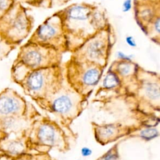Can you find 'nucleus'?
<instances>
[{"label":"nucleus","instance_id":"obj_1","mask_svg":"<svg viewBox=\"0 0 160 160\" xmlns=\"http://www.w3.org/2000/svg\"><path fill=\"white\" fill-rule=\"evenodd\" d=\"M56 12L61 18L70 53L110 23L106 11L92 3H72Z\"/></svg>","mask_w":160,"mask_h":160},{"label":"nucleus","instance_id":"obj_2","mask_svg":"<svg viewBox=\"0 0 160 160\" xmlns=\"http://www.w3.org/2000/svg\"><path fill=\"white\" fill-rule=\"evenodd\" d=\"M27 146L36 152L49 153L52 150L65 152L70 149L69 137L60 125L47 116L34 120L31 125Z\"/></svg>","mask_w":160,"mask_h":160},{"label":"nucleus","instance_id":"obj_3","mask_svg":"<svg viewBox=\"0 0 160 160\" xmlns=\"http://www.w3.org/2000/svg\"><path fill=\"white\" fill-rule=\"evenodd\" d=\"M86 101V99L73 90L64 79L57 91L36 102L41 108L53 114L63 127L69 128L82 112Z\"/></svg>","mask_w":160,"mask_h":160},{"label":"nucleus","instance_id":"obj_4","mask_svg":"<svg viewBox=\"0 0 160 160\" xmlns=\"http://www.w3.org/2000/svg\"><path fill=\"white\" fill-rule=\"evenodd\" d=\"M116 41L114 29L109 23L72 52L70 58L79 61L94 63L105 68Z\"/></svg>","mask_w":160,"mask_h":160},{"label":"nucleus","instance_id":"obj_5","mask_svg":"<svg viewBox=\"0 0 160 160\" xmlns=\"http://www.w3.org/2000/svg\"><path fill=\"white\" fill-rule=\"evenodd\" d=\"M62 69L67 84L87 99L98 84L105 68L94 63L70 58L64 63Z\"/></svg>","mask_w":160,"mask_h":160},{"label":"nucleus","instance_id":"obj_6","mask_svg":"<svg viewBox=\"0 0 160 160\" xmlns=\"http://www.w3.org/2000/svg\"><path fill=\"white\" fill-rule=\"evenodd\" d=\"M34 24V19L29 9L16 0L0 19V38L16 48L29 36Z\"/></svg>","mask_w":160,"mask_h":160},{"label":"nucleus","instance_id":"obj_7","mask_svg":"<svg viewBox=\"0 0 160 160\" xmlns=\"http://www.w3.org/2000/svg\"><path fill=\"white\" fill-rule=\"evenodd\" d=\"M64 80L61 65L29 71L21 82L24 91L36 102L57 91Z\"/></svg>","mask_w":160,"mask_h":160},{"label":"nucleus","instance_id":"obj_8","mask_svg":"<svg viewBox=\"0 0 160 160\" xmlns=\"http://www.w3.org/2000/svg\"><path fill=\"white\" fill-rule=\"evenodd\" d=\"M62 59V53L53 48L26 41L19 48L14 65L26 76L33 70L61 65Z\"/></svg>","mask_w":160,"mask_h":160},{"label":"nucleus","instance_id":"obj_9","mask_svg":"<svg viewBox=\"0 0 160 160\" xmlns=\"http://www.w3.org/2000/svg\"><path fill=\"white\" fill-rule=\"evenodd\" d=\"M159 76L154 72L145 70L138 66L137 71V84L130 96L137 98L140 112L150 114L154 111L159 112L160 102Z\"/></svg>","mask_w":160,"mask_h":160},{"label":"nucleus","instance_id":"obj_10","mask_svg":"<svg viewBox=\"0 0 160 160\" xmlns=\"http://www.w3.org/2000/svg\"><path fill=\"white\" fill-rule=\"evenodd\" d=\"M27 42L49 46L62 54L68 52L67 39L62 21L56 12L36 28Z\"/></svg>","mask_w":160,"mask_h":160},{"label":"nucleus","instance_id":"obj_11","mask_svg":"<svg viewBox=\"0 0 160 160\" xmlns=\"http://www.w3.org/2000/svg\"><path fill=\"white\" fill-rule=\"evenodd\" d=\"M138 66L129 58H119L114 61L109 68L119 78L126 94H131L136 88Z\"/></svg>","mask_w":160,"mask_h":160},{"label":"nucleus","instance_id":"obj_12","mask_svg":"<svg viewBox=\"0 0 160 160\" xmlns=\"http://www.w3.org/2000/svg\"><path fill=\"white\" fill-rule=\"evenodd\" d=\"M92 125L96 141L102 145L114 142L139 129L135 126H128L121 122L104 124L92 123Z\"/></svg>","mask_w":160,"mask_h":160},{"label":"nucleus","instance_id":"obj_13","mask_svg":"<svg viewBox=\"0 0 160 160\" xmlns=\"http://www.w3.org/2000/svg\"><path fill=\"white\" fill-rule=\"evenodd\" d=\"M135 20L142 31L160 18V0H132Z\"/></svg>","mask_w":160,"mask_h":160},{"label":"nucleus","instance_id":"obj_14","mask_svg":"<svg viewBox=\"0 0 160 160\" xmlns=\"http://www.w3.org/2000/svg\"><path fill=\"white\" fill-rule=\"evenodd\" d=\"M24 101L16 96L4 95L0 97V114H21L25 111Z\"/></svg>","mask_w":160,"mask_h":160},{"label":"nucleus","instance_id":"obj_15","mask_svg":"<svg viewBox=\"0 0 160 160\" xmlns=\"http://www.w3.org/2000/svg\"><path fill=\"white\" fill-rule=\"evenodd\" d=\"M103 88L107 90H115L120 92L121 82L117 76L111 70L108 69L103 81Z\"/></svg>","mask_w":160,"mask_h":160},{"label":"nucleus","instance_id":"obj_16","mask_svg":"<svg viewBox=\"0 0 160 160\" xmlns=\"http://www.w3.org/2000/svg\"><path fill=\"white\" fill-rule=\"evenodd\" d=\"M31 6L38 8L51 9V0H18Z\"/></svg>","mask_w":160,"mask_h":160},{"label":"nucleus","instance_id":"obj_17","mask_svg":"<svg viewBox=\"0 0 160 160\" xmlns=\"http://www.w3.org/2000/svg\"><path fill=\"white\" fill-rule=\"evenodd\" d=\"M15 48V46L0 38V59H2L8 56V54Z\"/></svg>","mask_w":160,"mask_h":160},{"label":"nucleus","instance_id":"obj_18","mask_svg":"<svg viewBox=\"0 0 160 160\" xmlns=\"http://www.w3.org/2000/svg\"><path fill=\"white\" fill-rule=\"evenodd\" d=\"M158 134L159 133L157 129L148 128L141 131L139 136L145 140H150L158 136Z\"/></svg>","mask_w":160,"mask_h":160},{"label":"nucleus","instance_id":"obj_19","mask_svg":"<svg viewBox=\"0 0 160 160\" xmlns=\"http://www.w3.org/2000/svg\"><path fill=\"white\" fill-rule=\"evenodd\" d=\"M16 0H0V19L14 4Z\"/></svg>","mask_w":160,"mask_h":160},{"label":"nucleus","instance_id":"obj_20","mask_svg":"<svg viewBox=\"0 0 160 160\" xmlns=\"http://www.w3.org/2000/svg\"><path fill=\"white\" fill-rule=\"evenodd\" d=\"M72 0H51V8L63 6L69 3Z\"/></svg>","mask_w":160,"mask_h":160},{"label":"nucleus","instance_id":"obj_21","mask_svg":"<svg viewBox=\"0 0 160 160\" xmlns=\"http://www.w3.org/2000/svg\"><path fill=\"white\" fill-rule=\"evenodd\" d=\"M132 8V0H124L122 4V10L124 12H129Z\"/></svg>","mask_w":160,"mask_h":160},{"label":"nucleus","instance_id":"obj_22","mask_svg":"<svg viewBox=\"0 0 160 160\" xmlns=\"http://www.w3.org/2000/svg\"><path fill=\"white\" fill-rule=\"evenodd\" d=\"M125 41L126 43L131 47H136V41L135 39L132 36H127L125 38Z\"/></svg>","mask_w":160,"mask_h":160},{"label":"nucleus","instance_id":"obj_23","mask_svg":"<svg viewBox=\"0 0 160 160\" xmlns=\"http://www.w3.org/2000/svg\"><path fill=\"white\" fill-rule=\"evenodd\" d=\"M82 154L84 156H89L91 154V149H89V148H83L82 149Z\"/></svg>","mask_w":160,"mask_h":160}]
</instances>
